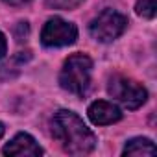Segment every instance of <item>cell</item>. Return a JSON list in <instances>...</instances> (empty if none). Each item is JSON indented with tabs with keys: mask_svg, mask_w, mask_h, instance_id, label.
<instances>
[{
	"mask_svg": "<svg viewBox=\"0 0 157 157\" xmlns=\"http://www.w3.org/2000/svg\"><path fill=\"white\" fill-rule=\"evenodd\" d=\"M2 135H4V124L0 122V139H2Z\"/></svg>",
	"mask_w": 157,
	"mask_h": 157,
	"instance_id": "cell-13",
	"label": "cell"
},
{
	"mask_svg": "<svg viewBox=\"0 0 157 157\" xmlns=\"http://www.w3.org/2000/svg\"><path fill=\"white\" fill-rule=\"evenodd\" d=\"M76 39H78L76 26L59 17L50 19L41 32V41L44 46H67L72 44Z\"/></svg>",
	"mask_w": 157,
	"mask_h": 157,
	"instance_id": "cell-5",
	"label": "cell"
},
{
	"mask_svg": "<svg viewBox=\"0 0 157 157\" xmlns=\"http://www.w3.org/2000/svg\"><path fill=\"white\" fill-rule=\"evenodd\" d=\"M83 0H46V6L54 10H72L76 6H80Z\"/></svg>",
	"mask_w": 157,
	"mask_h": 157,
	"instance_id": "cell-10",
	"label": "cell"
},
{
	"mask_svg": "<svg viewBox=\"0 0 157 157\" xmlns=\"http://www.w3.org/2000/svg\"><path fill=\"white\" fill-rule=\"evenodd\" d=\"M155 153V146L150 139H131L126 148H124V155H153Z\"/></svg>",
	"mask_w": 157,
	"mask_h": 157,
	"instance_id": "cell-8",
	"label": "cell"
},
{
	"mask_svg": "<svg viewBox=\"0 0 157 157\" xmlns=\"http://www.w3.org/2000/svg\"><path fill=\"white\" fill-rule=\"evenodd\" d=\"M137 13L144 19H153L155 17V0H137L135 6Z\"/></svg>",
	"mask_w": 157,
	"mask_h": 157,
	"instance_id": "cell-9",
	"label": "cell"
},
{
	"mask_svg": "<svg viewBox=\"0 0 157 157\" xmlns=\"http://www.w3.org/2000/svg\"><path fill=\"white\" fill-rule=\"evenodd\" d=\"M107 89H109V94L128 109L140 107L148 98V93L142 85H139L137 82L129 80V78H124V76H113L109 80Z\"/></svg>",
	"mask_w": 157,
	"mask_h": 157,
	"instance_id": "cell-4",
	"label": "cell"
},
{
	"mask_svg": "<svg viewBox=\"0 0 157 157\" xmlns=\"http://www.w3.org/2000/svg\"><path fill=\"white\" fill-rule=\"evenodd\" d=\"M89 118L93 120V124L96 126H107V124H113V122H118L122 118V113L117 105L105 102V100H98V102H93L89 105Z\"/></svg>",
	"mask_w": 157,
	"mask_h": 157,
	"instance_id": "cell-7",
	"label": "cell"
},
{
	"mask_svg": "<svg viewBox=\"0 0 157 157\" xmlns=\"http://www.w3.org/2000/svg\"><path fill=\"white\" fill-rule=\"evenodd\" d=\"M6 155H19V157H37L43 153V148L35 142V139L28 133H19L15 135L6 146H4Z\"/></svg>",
	"mask_w": 157,
	"mask_h": 157,
	"instance_id": "cell-6",
	"label": "cell"
},
{
	"mask_svg": "<svg viewBox=\"0 0 157 157\" xmlns=\"http://www.w3.org/2000/svg\"><path fill=\"white\" fill-rule=\"evenodd\" d=\"M6 52H8V43H6V37H4V33L0 32V59H2V57L6 56Z\"/></svg>",
	"mask_w": 157,
	"mask_h": 157,
	"instance_id": "cell-11",
	"label": "cell"
},
{
	"mask_svg": "<svg viewBox=\"0 0 157 157\" xmlns=\"http://www.w3.org/2000/svg\"><path fill=\"white\" fill-rule=\"evenodd\" d=\"M52 135L70 155H85L94 150L96 139L83 120L72 111H57L52 118Z\"/></svg>",
	"mask_w": 157,
	"mask_h": 157,
	"instance_id": "cell-1",
	"label": "cell"
},
{
	"mask_svg": "<svg viewBox=\"0 0 157 157\" xmlns=\"http://www.w3.org/2000/svg\"><path fill=\"white\" fill-rule=\"evenodd\" d=\"M4 2L10 4V6H24V4L32 2V0H4Z\"/></svg>",
	"mask_w": 157,
	"mask_h": 157,
	"instance_id": "cell-12",
	"label": "cell"
},
{
	"mask_svg": "<svg viewBox=\"0 0 157 157\" xmlns=\"http://www.w3.org/2000/svg\"><path fill=\"white\" fill-rule=\"evenodd\" d=\"M91 70H93V61L85 54H74L70 56L59 74V83L65 91L83 96L89 87H91Z\"/></svg>",
	"mask_w": 157,
	"mask_h": 157,
	"instance_id": "cell-2",
	"label": "cell"
},
{
	"mask_svg": "<svg viewBox=\"0 0 157 157\" xmlns=\"http://www.w3.org/2000/svg\"><path fill=\"white\" fill-rule=\"evenodd\" d=\"M126 26H128V19L122 13H118L115 10H104L91 22L89 32L96 41L111 43V41H115L117 37H120L124 33Z\"/></svg>",
	"mask_w": 157,
	"mask_h": 157,
	"instance_id": "cell-3",
	"label": "cell"
}]
</instances>
